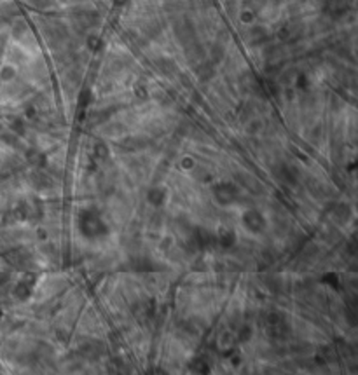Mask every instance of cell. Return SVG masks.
Masks as SVG:
<instances>
[{"label":"cell","instance_id":"cell-4","mask_svg":"<svg viewBox=\"0 0 358 375\" xmlns=\"http://www.w3.org/2000/svg\"><path fill=\"white\" fill-rule=\"evenodd\" d=\"M95 21H97V14H93L89 11H82L73 16V25L79 30H89L95 25Z\"/></svg>","mask_w":358,"mask_h":375},{"label":"cell","instance_id":"cell-1","mask_svg":"<svg viewBox=\"0 0 358 375\" xmlns=\"http://www.w3.org/2000/svg\"><path fill=\"white\" fill-rule=\"evenodd\" d=\"M175 35H177V38L184 46H193L194 38H196L193 25H191L187 19H180V21L175 25Z\"/></svg>","mask_w":358,"mask_h":375},{"label":"cell","instance_id":"cell-2","mask_svg":"<svg viewBox=\"0 0 358 375\" xmlns=\"http://www.w3.org/2000/svg\"><path fill=\"white\" fill-rule=\"evenodd\" d=\"M278 37H280L281 42H295L302 37V25L295 23V21H290V23H285L278 31Z\"/></svg>","mask_w":358,"mask_h":375},{"label":"cell","instance_id":"cell-3","mask_svg":"<svg viewBox=\"0 0 358 375\" xmlns=\"http://www.w3.org/2000/svg\"><path fill=\"white\" fill-rule=\"evenodd\" d=\"M350 11L346 0H325L324 2V12L328 18H343L346 12Z\"/></svg>","mask_w":358,"mask_h":375},{"label":"cell","instance_id":"cell-5","mask_svg":"<svg viewBox=\"0 0 358 375\" xmlns=\"http://www.w3.org/2000/svg\"><path fill=\"white\" fill-rule=\"evenodd\" d=\"M224 56V47L222 46H215L213 47V53H212V58H213V62H217V60H222Z\"/></svg>","mask_w":358,"mask_h":375}]
</instances>
